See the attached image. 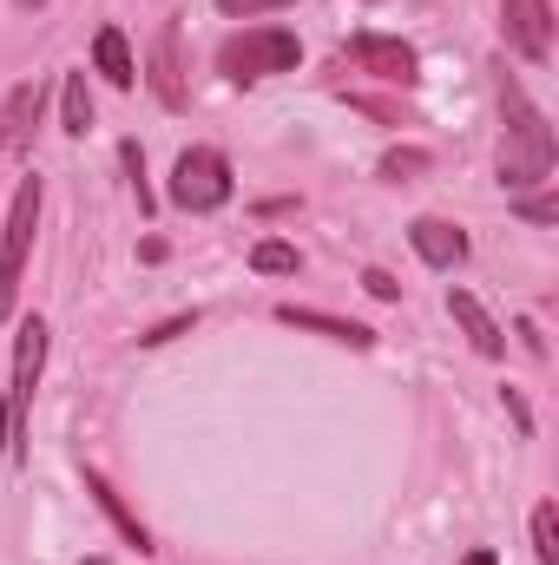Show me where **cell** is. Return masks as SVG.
I'll return each mask as SVG.
<instances>
[{
	"label": "cell",
	"instance_id": "obj_1",
	"mask_svg": "<svg viewBox=\"0 0 559 565\" xmlns=\"http://www.w3.org/2000/svg\"><path fill=\"white\" fill-rule=\"evenodd\" d=\"M500 119H507V132H500V191L507 198H520V191H547L553 184V126H547V113L527 99V86L500 66Z\"/></svg>",
	"mask_w": 559,
	"mask_h": 565
},
{
	"label": "cell",
	"instance_id": "obj_2",
	"mask_svg": "<svg viewBox=\"0 0 559 565\" xmlns=\"http://www.w3.org/2000/svg\"><path fill=\"white\" fill-rule=\"evenodd\" d=\"M40 369H46V322L27 316V322L13 329V375H7V402H0V447H7L13 467L27 460V408H33Z\"/></svg>",
	"mask_w": 559,
	"mask_h": 565
},
{
	"label": "cell",
	"instance_id": "obj_3",
	"mask_svg": "<svg viewBox=\"0 0 559 565\" xmlns=\"http://www.w3.org/2000/svg\"><path fill=\"white\" fill-rule=\"evenodd\" d=\"M303 60V40L289 26H244L218 46V73L231 86H257V79H277V73H296Z\"/></svg>",
	"mask_w": 559,
	"mask_h": 565
},
{
	"label": "cell",
	"instance_id": "obj_4",
	"mask_svg": "<svg viewBox=\"0 0 559 565\" xmlns=\"http://www.w3.org/2000/svg\"><path fill=\"white\" fill-rule=\"evenodd\" d=\"M40 178H20L13 204H7V224H0V322L13 316L20 302V277H27V257H33V231H40Z\"/></svg>",
	"mask_w": 559,
	"mask_h": 565
},
{
	"label": "cell",
	"instance_id": "obj_5",
	"mask_svg": "<svg viewBox=\"0 0 559 565\" xmlns=\"http://www.w3.org/2000/svg\"><path fill=\"white\" fill-rule=\"evenodd\" d=\"M231 191H238V184H231V158H224V151H211V145L178 151V164H171V204H178V211H191V217L224 211Z\"/></svg>",
	"mask_w": 559,
	"mask_h": 565
},
{
	"label": "cell",
	"instance_id": "obj_6",
	"mask_svg": "<svg viewBox=\"0 0 559 565\" xmlns=\"http://www.w3.org/2000/svg\"><path fill=\"white\" fill-rule=\"evenodd\" d=\"M500 33L520 60H553V0H500Z\"/></svg>",
	"mask_w": 559,
	"mask_h": 565
},
{
	"label": "cell",
	"instance_id": "obj_7",
	"mask_svg": "<svg viewBox=\"0 0 559 565\" xmlns=\"http://www.w3.org/2000/svg\"><path fill=\"white\" fill-rule=\"evenodd\" d=\"M349 60L369 73V79H389V86H415L421 79V60L409 40H389V33H356L349 40Z\"/></svg>",
	"mask_w": 559,
	"mask_h": 565
},
{
	"label": "cell",
	"instance_id": "obj_8",
	"mask_svg": "<svg viewBox=\"0 0 559 565\" xmlns=\"http://www.w3.org/2000/svg\"><path fill=\"white\" fill-rule=\"evenodd\" d=\"M151 93H158V106L165 113H184L191 106V86H184V53H178V20H165L158 33H151Z\"/></svg>",
	"mask_w": 559,
	"mask_h": 565
},
{
	"label": "cell",
	"instance_id": "obj_9",
	"mask_svg": "<svg viewBox=\"0 0 559 565\" xmlns=\"http://www.w3.org/2000/svg\"><path fill=\"white\" fill-rule=\"evenodd\" d=\"M40 113H46V86H40V79H20V86L0 99V151H27Z\"/></svg>",
	"mask_w": 559,
	"mask_h": 565
},
{
	"label": "cell",
	"instance_id": "obj_10",
	"mask_svg": "<svg viewBox=\"0 0 559 565\" xmlns=\"http://www.w3.org/2000/svg\"><path fill=\"white\" fill-rule=\"evenodd\" d=\"M409 244H415V257L428 264V270H454V264H467V231L447 224V217H415V224H409Z\"/></svg>",
	"mask_w": 559,
	"mask_h": 565
},
{
	"label": "cell",
	"instance_id": "obj_11",
	"mask_svg": "<svg viewBox=\"0 0 559 565\" xmlns=\"http://www.w3.org/2000/svg\"><path fill=\"white\" fill-rule=\"evenodd\" d=\"M447 316L461 322V335L474 342V355H487V362H500V355H507V335H500V322L481 309V296H474V289H447Z\"/></svg>",
	"mask_w": 559,
	"mask_h": 565
},
{
	"label": "cell",
	"instance_id": "obj_12",
	"mask_svg": "<svg viewBox=\"0 0 559 565\" xmlns=\"http://www.w3.org/2000/svg\"><path fill=\"white\" fill-rule=\"evenodd\" d=\"M277 322H289V329H316V335L349 342V349H376V329H369V322H342V316H329V309H296V302H283Z\"/></svg>",
	"mask_w": 559,
	"mask_h": 565
},
{
	"label": "cell",
	"instance_id": "obj_13",
	"mask_svg": "<svg viewBox=\"0 0 559 565\" xmlns=\"http://www.w3.org/2000/svg\"><path fill=\"white\" fill-rule=\"evenodd\" d=\"M86 493L99 500V513H106V520L119 526V540H126L133 553H151V533H145V526H139V513H133V507H126V500L113 493V480H106L99 467H86Z\"/></svg>",
	"mask_w": 559,
	"mask_h": 565
},
{
	"label": "cell",
	"instance_id": "obj_14",
	"mask_svg": "<svg viewBox=\"0 0 559 565\" xmlns=\"http://www.w3.org/2000/svg\"><path fill=\"white\" fill-rule=\"evenodd\" d=\"M93 66L106 73V86H119V93H133L139 86V60H133V46H126V33L119 26H99V40H93Z\"/></svg>",
	"mask_w": 559,
	"mask_h": 565
},
{
	"label": "cell",
	"instance_id": "obj_15",
	"mask_svg": "<svg viewBox=\"0 0 559 565\" xmlns=\"http://www.w3.org/2000/svg\"><path fill=\"white\" fill-rule=\"evenodd\" d=\"M60 126H66L73 139L93 132V93H86V73H66V79H60Z\"/></svg>",
	"mask_w": 559,
	"mask_h": 565
},
{
	"label": "cell",
	"instance_id": "obj_16",
	"mask_svg": "<svg viewBox=\"0 0 559 565\" xmlns=\"http://www.w3.org/2000/svg\"><path fill=\"white\" fill-rule=\"evenodd\" d=\"M296 264H303V257H296V244H283V237H257V244H251V270H257V277H296Z\"/></svg>",
	"mask_w": 559,
	"mask_h": 565
},
{
	"label": "cell",
	"instance_id": "obj_17",
	"mask_svg": "<svg viewBox=\"0 0 559 565\" xmlns=\"http://www.w3.org/2000/svg\"><path fill=\"white\" fill-rule=\"evenodd\" d=\"M534 559L559 565V507H553V500H540V507H534Z\"/></svg>",
	"mask_w": 559,
	"mask_h": 565
},
{
	"label": "cell",
	"instance_id": "obj_18",
	"mask_svg": "<svg viewBox=\"0 0 559 565\" xmlns=\"http://www.w3.org/2000/svg\"><path fill=\"white\" fill-rule=\"evenodd\" d=\"M428 164H434V158H428L421 145H395V151L382 158V178H389V184H415Z\"/></svg>",
	"mask_w": 559,
	"mask_h": 565
},
{
	"label": "cell",
	"instance_id": "obj_19",
	"mask_svg": "<svg viewBox=\"0 0 559 565\" xmlns=\"http://www.w3.org/2000/svg\"><path fill=\"white\" fill-rule=\"evenodd\" d=\"M514 211H520L527 224H553V217H559V198H553V191H520V198H514Z\"/></svg>",
	"mask_w": 559,
	"mask_h": 565
},
{
	"label": "cell",
	"instance_id": "obj_20",
	"mask_svg": "<svg viewBox=\"0 0 559 565\" xmlns=\"http://www.w3.org/2000/svg\"><path fill=\"white\" fill-rule=\"evenodd\" d=\"M191 329H198V309H184V316H165V322H158L151 335H139V342H145V349H158V342H171V335H191Z\"/></svg>",
	"mask_w": 559,
	"mask_h": 565
},
{
	"label": "cell",
	"instance_id": "obj_21",
	"mask_svg": "<svg viewBox=\"0 0 559 565\" xmlns=\"http://www.w3.org/2000/svg\"><path fill=\"white\" fill-rule=\"evenodd\" d=\"M119 158H126V171H133V191H139V211L151 217V191H145V151H139L133 139H126V145H119Z\"/></svg>",
	"mask_w": 559,
	"mask_h": 565
},
{
	"label": "cell",
	"instance_id": "obj_22",
	"mask_svg": "<svg viewBox=\"0 0 559 565\" xmlns=\"http://www.w3.org/2000/svg\"><path fill=\"white\" fill-rule=\"evenodd\" d=\"M277 7H296V0H218L224 20H251V13H277Z\"/></svg>",
	"mask_w": 559,
	"mask_h": 565
},
{
	"label": "cell",
	"instance_id": "obj_23",
	"mask_svg": "<svg viewBox=\"0 0 559 565\" xmlns=\"http://www.w3.org/2000/svg\"><path fill=\"white\" fill-rule=\"evenodd\" d=\"M362 289H369L376 302H402V282L389 277V270H362Z\"/></svg>",
	"mask_w": 559,
	"mask_h": 565
},
{
	"label": "cell",
	"instance_id": "obj_24",
	"mask_svg": "<svg viewBox=\"0 0 559 565\" xmlns=\"http://www.w3.org/2000/svg\"><path fill=\"white\" fill-rule=\"evenodd\" d=\"M507 415H514V427H520V434H534V408L520 402V388H507Z\"/></svg>",
	"mask_w": 559,
	"mask_h": 565
},
{
	"label": "cell",
	"instance_id": "obj_25",
	"mask_svg": "<svg viewBox=\"0 0 559 565\" xmlns=\"http://www.w3.org/2000/svg\"><path fill=\"white\" fill-rule=\"evenodd\" d=\"M520 342H527L534 362H547V335H540V322H520Z\"/></svg>",
	"mask_w": 559,
	"mask_h": 565
},
{
	"label": "cell",
	"instance_id": "obj_26",
	"mask_svg": "<svg viewBox=\"0 0 559 565\" xmlns=\"http://www.w3.org/2000/svg\"><path fill=\"white\" fill-rule=\"evenodd\" d=\"M289 211H296V198H264L257 204V217H289Z\"/></svg>",
	"mask_w": 559,
	"mask_h": 565
},
{
	"label": "cell",
	"instance_id": "obj_27",
	"mask_svg": "<svg viewBox=\"0 0 559 565\" xmlns=\"http://www.w3.org/2000/svg\"><path fill=\"white\" fill-rule=\"evenodd\" d=\"M461 565H500V559H494V553H467Z\"/></svg>",
	"mask_w": 559,
	"mask_h": 565
},
{
	"label": "cell",
	"instance_id": "obj_28",
	"mask_svg": "<svg viewBox=\"0 0 559 565\" xmlns=\"http://www.w3.org/2000/svg\"><path fill=\"white\" fill-rule=\"evenodd\" d=\"M27 7H40V0H27Z\"/></svg>",
	"mask_w": 559,
	"mask_h": 565
}]
</instances>
